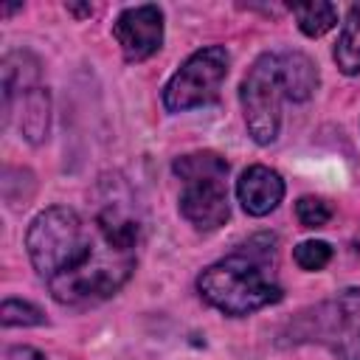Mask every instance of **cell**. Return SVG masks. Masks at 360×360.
Masks as SVG:
<instances>
[{
	"instance_id": "1",
	"label": "cell",
	"mask_w": 360,
	"mask_h": 360,
	"mask_svg": "<svg viewBox=\"0 0 360 360\" xmlns=\"http://www.w3.org/2000/svg\"><path fill=\"white\" fill-rule=\"evenodd\" d=\"M200 295L222 315L242 318L281 301L276 278V236L259 233L197 276Z\"/></svg>"
},
{
	"instance_id": "2",
	"label": "cell",
	"mask_w": 360,
	"mask_h": 360,
	"mask_svg": "<svg viewBox=\"0 0 360 360\" xmlns=\"http://www.w3.org/2000/svg\"><path fill=\"white\" fill-rule=\"evenodd\" d=\"M25 250L34 270L53 281L87 264L96 256V242L84 219L68 205H51L39 211L25 231Z\"/></svg>"
},
{
	"instance_id": "3",
	"label": "cell",
	"mask_w": 360,
	"mask_h": 360,
	"mask_svg": "<svg viewBox=\"0 0 360 360\" xmlns=\"http://www.w3.org/2000/svg\"><path fill=\"white\" fill-rule=\"evenodd\" d=\"M172 172L180 177L183 191L177 208L183 219L197 231H217L231 217L228 202V160L219 152L197 149L174 158Z\"/></svg>"
},
{
	"instance_id": "4",
	"label": "cell",
	"mask_w": 360,
	"mask_h": 360,
	"mask_svg": "<svg viewBox=\"0 0 360 360\" xmlns=\"http://www.w3.org/2000/svg\"><path fill=\"white\" fill-rule=\"evenodd\" d=\"M132 270H135V253L115 250L104 242V248H98L87 264L48 281V290L53 301H59L62 307H93L98 301L112 298L129 281Z\"/></svg>"
},
{
	"instance_id": "5",
	"label": "cell",
	"mask_w": 360,
	"mask_h": 360,
	"mask_svg": "<svg viewBox=\"0 0 360 360\" xmlns=\"http://www.w3.org/2000/svg\"><path fill=\"white\" fill-rule=\"evenodd\" d=\"M90 200H93V222L101 242H107L115 250L135 253L143 239L146 219L127 177H121L118 172L101 174L93 186Z\"/></svg>"
},
{
	"instance_id": "6",
	"label": "cell",
	"mask_w": 360,
	"mask_h": 360,
	"mask_svg": "<svg viewBox=\"0 0 360 360\" xmlns=\"http://www.w3.org/2000/svg\"><path fill=\"white\" fill-rule=\"evenodd\" d=\"M295 335L326 346L338 360H360V287L340 290L309 312H301Z\"/></svg>"
},
{
	"instance_id": "7",
	"label": "cell",
	"mask_w": 360,
	"mask_h": 360,
	"mask_svg": "<svg viewBox=\"0 0 360 360\" xmlns=\"http://www.w3.org/2000/svg\"><path fill=\"white\" fill-rule=\"evenodd\" d=\"M284 84L278 73V53H262L248 68L239 84V104L245 127L259 146H270L281 132V101Z\"/></svg>"
},
{
	"instance_id": "8",
	"label": "cell",
	"mask_w": 360,
	"mask_h": 360,
	"mask_svg": "<svg viewBox=\"0 0 360 360\" xmlns=\"http://www.w3.org/2000/svg\"><path fill=\"white\" fill-rule=\"evenodd\" d=\"M231 56L222 45H205L194 51L166 82L163 107L169 112H186L194 107H205L219 96V87L228 76Z\"/></svg>"
},
{
	"instance_id": "9",
	"label": "cell",
	"mask_w": 360,
	"mask_h": 360,
	"mask_svg": "<svg viewBox=\"0 0 360 360\" xmlns=\"http://www.w3.org/2000/svg\"><path fill=\"white\" fill-rule=\"evenodd\" d=\"M112 37L127 62H143L163 45V8L155 3L129 6L112 22Z\"/></svg>"
},
{
	"instance_id": "10",
	"label": "cell",
	"mask_w": 360,
	"mask_h": 360,
	"mask_svg": "<svg viewBox=\"0 0 360 360\" xmlns=\"http://www.w3.org/2000/svg\"><path fill=\"white\" fill-rule=\"evenodd\" d=\"M236 200L250 217H267L284 200V180L270 166H248L236 180Z\"/></svg>"
},
{
	"instance_id": "11",
	"label": "cell",
	"mask_w": 360,
	"mask_h": 360,
	"mask_svg": "<svg viewBox=\"0 0 360 360\" xmlns=\"http://www.w3.org/2000/svg\"><path fill=\"white\" fill-rule=\"evenodd\" d=\"M0 87H3V112L11 118V107L20 96L39 87V59L31 51H8L0 62Z\"/></svg>"
},
{
	"instance_id": "12",
	"label": "cell",
	"mask_w": 360,
	"mask_h": 360,
	"mask_svg": "<svg viewBox=\"0 0 360 360\" xmlns=\"http://www.w3.org/2000/svg\"><path fill=\"white\" fill-rule=\"evenodd\" d=\"M278 73L284 96L292 101H307L318 90V68L301 51H278Z\"/></svg>"
},
{
	"instance_id": "13",
	"label": "cell",
	"mask_w": 360,
	"mask_h": 360,
	"mask_svg": "<svg viewBox=\"0 0 360 360\" xmlns=\"http://www.w3.org/2000/svg\"><path fill=\"white\" fill-rule=\"evenodd\" d=\"M20 104V112H17V124H20V135L39 146L45 138H48V129H51V93L48 87H34L28 90L25 96L17 98Z\"/></svg>"
},
{
	"instance_id": "14",
	"label": "cell",
	"mask_w": 360,
	"mask_h": 360,
	"mask_svg": "<svg viewBox=\"0 0 360 360\" xmlns=\"http://www.w3.org/2000/svg\"><path fill=\"white\" fill-rule=\"evenodd\" d=\"M332 56H335V65L346 76H357L360 73V6L349 8L343 31L338 37V45H335Z\"/></svg>"
},
{
	"instance_id": "15",
	"label": "cell",
	"mask_w": 360,
	"mask_h": 360,
	"mask_svg": "<svg viewBox=\"0 0 360 360\" xmlns=\"http://www.w3.org/2000/svg\"><path fill=\"white\" fill-rule=\"evenodd\" d=\"M292 17L301 28V34L307 37H323L326 31H332L338 25V8L332 3H309V6H295Z\"/></svg>"
},
{
	"instance_id": "16",
	"label": "cell",
	"mask_w": 360,
	"mask_h": 360,
	"mask_svg": "<svg viewBox=\"0 0 360 360\" xmlns=\"http://www.w3.org/2000/svg\"><path fill=\"white\" fill-rule=\"evenodd\" d=\"M292 259H295V264H298L301 270L318 273V270H323V267L332 262V245L323 242V239H304V242L295 245Z\"/></svg>"
},
{
	"instance_id": "17",
	"label": "cell",
	"mask_w": 360,
	"mask_h": 360,
	"mask_svg": "<svg viewBox=\"0 0 360 360\" xmlns=\"http://www.w3.org/2000/svg\"><path fill=\"white\" fill-rule=\"evenodd\" d=\"M0 321H3V326H42L45 312L39 307H34L31 301L6 298L0 307Z\"/></svg>"
},
{
	"instance_id": "18",
	"label": "cell",
	"mask_w": 360,
	"mask_h": 360,
	"mask_svg": "<svg viewBox=\"0 0 360 360\" xmlns=\"http://www.w3.org/2000/svg\"><path fill=\"white\" fill-rule=\"evenodd\" d=\"M295 217L304 228H323L329 219H332V205L323 200V197H298L295 202Z\"/></svg>"
},
{
	"instance_id": "19",
	"label": "cell",
	"mask_w": 360,
	"mask_h": 360,
	"mask_svg": "<svg viewBox=\"0 0 360 360\" xmlns=\"http://www.w3.org/2000/svg\"><path fill=\"white\" fill-rule=\"evenodd\" d=\"M3 360H48V357L31 346H11V349H6Z\"/></svg>"
},
{
	"instance_id": "20",
	"label": "cell",
	"mask_w": 360,
	"mask_h": 360,
	"mask_svg": "<svg viewBox=\"0 0 360 360\" xmlns=\"http://www.w3.org/2000/svg\"><path fill=\"white\" fill-rule=\"evenodd\" d=\"M65 8H68V11H73V14H82V17L93 14V6H76V3H68Z\"/></svg>"
}]
</instances>
